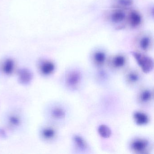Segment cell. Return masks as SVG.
<instances>
[{
    "mask_svg": "<svg viewBox=\"0 0 154 154\" xmlns=\"http://www.w3.org/2000/svg\"><path fill=\"white\" fill-rule=\"evenodd\" d=\"M84 80V76L82 70L78 68H72L65 73L64 85L69 91H75L82 87Z\"/></svg>",
    "mask_w": 154,
    "mask_h": 154,
    "instance_id": "1",
    "label": "cell"
},
{
    "mask_svg": "<svg viewBox=\"0 0 154 154\" xmlns=\"http://www.w3.org/2000/svg\"><path fill=\"white\" fill-rule=\"evenodd\" d=\"M130 148L132 152L137 154H147L151 149L152 144L149 140L143 137L133 139L129 145Z\"/></svg>",
    "mask_w": 154,
    "mask_h": 154,
    "instance_id": "2",
    "label": "cell"
},
{
    "mask_svg": "<svg viewBox=\"0 0 154 154\" xmlns=\"http://www.w3.org/2000/svg\"><path fill=\"white\" fill-rule=\"evenodd\" d=\"M131 54L143 72L149 73L153 70L154 62L152 58L140 52H132Z\"/></svg>",
    "mask_w": 154,
    "mask_h": 154,
    "instance_id": "3",
    "label": "cell"
},
{
    "mask_svg": "<svg viewBox=\"0 0 154 154\" xmlns=\"http://www.w3.org/2000/svg\"><path fill=\"white\" fill-rule=\"evenodd\" d=\"M50 117L56 122H65L69 117V110L63 104L57 103L49 109Z\"/></svg>",
    "mask_w": 154,
    "mask_h": 154,
    "instance_id": "4",
    "label": "cell"
},
{
    "mask_svg": "<svg viewBox=\"0 0 154 154\" xmlns=\"http://www.w3.org/2000/svg\"><path fill=\"white\" fill-rule=\"evenodd\" d=\"M127 14L125 10L114 8L109 15V19L114 25H119L125 22L127 20Z\"/></svg>",
    "mask_w": 154,
    "mask_h": 154,
    "instance_id": "5",
    "label": "cell"
},
{
    "mask_svg": "<svg viewBox=\"0 0 154 154\" xmlns=\"http://www.w3.org/2000/svg\"><path fill=\"white\" fill-rule=\"evenodd\" d=\"M124 79L128 85L135 86L139 85L141 82L142 76L138 71L132 69L126 72Z\"/></svg>",
    "mask_w": 154,
    "mask_h": 154,
    "instance_id": "6",
    "label": "cell"
},
{
    "mask_svg": "<svg viewBox=\"0 0 154 154\" xmlns=\"http://www.w3.org/2000/svg\"><path fill=\"white\" fill-rule=\"evenodd\" d=\"M136 43L141 51L146 52L150 49L152 46V37L147 33H143L138 37Z\"/></svg>",
    "mask_w": 154,
    "mask_h": 154,
    "instance_id": "7",
    "label": "cell"
},
{
    "mask_svg": "<svg viewBox=\"0 0 154 154\" xmlns=\"http://www.w3.org/2000/svg\"><path fill=\"white\" fill-rule=\"evenodd\" d=\"M126 22L129 26L132 28H137L141 25L142 22V17L138 11L136 10L130 11L127 14Z\"/></svg>",
    "mask_w": 154,
    "mask_h": 154,
    "instance_id": "8",
    "label": "cell"
},
{
    "mask_svg": "<svg viewBox=\"0 0 154 154\" xmlns=\"http://www.w3.org/2000/svg\"><path fill=\"white\" fill-rule=\"evenodd\" d=\"M127 63L126 56L122 54H118L111 57L109 63L111 67L114 70H120L124 68Z\"/></svg>",
    "mask_w": 154,
    "mask_h": 154,
    "instance_id": "9",
    "label": "cell"
},
{
    "mask_svg": "<svg viewBox=\"0 0 154 154\" xmlns=\"http://www.w3.org/2000/svg\"><path fill=\"white\" fill-rule=\"evenodd\" d=\"M137 100L140 104L147 105L153 101L154 93L152 89L146 88L140 91L138 94Z\"/></svg>",
    "mask_w": 154,
    "mask_h": 154,
    "instance_id": "10",
    "label": "cell"
},
{
    "mask_svg": "<svg viewBox=\"0 0 154 154\" xmlns=\"http://www.w3.org/2000/svg\"><path fill=\"white\" fill-rule=\"evenodd\" d=\"M93 63L98 67H101L107 60V54L101 49H97L93 52L91 55Z\"/></svg>",
    "mask_w": 154,
    "mask_h": 154,
    "instance_id": "11",
    "label": "cell"
},
{
    "mask_svg": "<svg viewBox=\"0 0 154 154\" xmlns=\"http://www.w3.org/2000/svg\"><path fill=\"white\" fill-rule=\"evenodd\" d=\"M55 68L54 63L49 60H44L39 64V71L44 75L47 76L52 74L54 72Z\"/></svg>",
    "mask_w": 154,
    "mask_h": 154,
    "instance_id": "12",
    "label": "cell"
},
{
    "mask_svg": "<svg viewBox=\"0 0 154 154\" xmlns=\"http://www.w3.org/2000/svg\"><path fill=\"white\" fill-rule=\"evenodd\" d=\"M133 118L135 123L138 126H145L149 121V118L147 114L141 111L135 112L133 113Z\"/></svg>",
    "mask_w": 154,
    "mask_h": 154,
    "instance_id": "13",
    "label": "cell"
},
{
    "mask_svg": "<svg viewBox=\"0 0 154 154\" xmlns=\"http://www.w3.org/2000/svg\"><path fill=\"white\" fill-rule=\"evenodd\" d=\"M57 132L55 129L52 127H46L42 129L40 135L45 140L51 141L55 139Z\"/></svg>",
    "mask_w": 154,
    "mask_h": 154,
    "instance_id": "14",
    "label": "cell"
},
{
    "mask_svg": "<svg viewBox=\"0 0 154 154\" xmlns=\"http://www.w3.org/2000/svg\"><path fill=\"white\" fill-rule=\"evenodd\" d=\"M19 81L23 85H27L31 82L33 78L32 73L27 69H20L18 72Z\"/></svg>",
    "mask_w": 154,
    "mask_h": 154,
    "instance_id": "15",
    "label": "cell"
},
{
    "mask_svg": "<svg viewBox=\"0 0 154 154\" xmlns=\"http://www.w3.org/2000/svg\"><path fill=\"white\" fill-rule=\"evenodd\" d=\"M73 143L75 147L79 150L85 151L88 149V145L86 140L82 136L78 135H75L72 137Z\"/></svg>",
    "mask_w": 154,
    "mask_h": 154,
    "instance_id": "16",
    "label": "cell"
},
{
    "mask_svg": "<svg viewBox=\"0 0 154 154\" xmlns=\"http://www.w3.org/2000/svg\"><path fill=\"white\" fill-rule=\"evenodd\" d=\"M15 68V63L11 58L6 59L2 66V70L5 74L9 75L14 72Z\"/></svg>",
    "mask_w": 154,
    "mask_h": 154,
    "instance_id": "17",
    "label": "cell"
},
{
    "mask_svg": "<svg viewBox=\"0 0 154 154\" xmlns=\"http://www.w3.org/2000/svg\"><path fill=\"white\" fill-rule=\"evenodd\" d=\"M133 3V0H115L116 8L123 10L129 8Z\"/></svg>",
    "mask_w": 154,
    "mask_h": 154,
    "instance_id": "18",
    "label": "cell"
},
{
    "mask_svg": "<svg viewBox=\"0 0 154 154\" xmlns=\"http://www.w3.org/2000/svg\"><path fill=\"white\" fill-rule=\"evenodd\" d=\"M99 135L104 138H108L111 135V130L109 127L105 125H101L98 128Z\"/></svg>",
    "mask_w": 154,
    "mask_h": 154,
    "instance_id": "19",
    "label": "cell"
},
{
    "mask_svg": "<svg viewBox=\"0 0 154 154\" xmlns=\"http://www.w3.org/2000/svg\"><path fill=\"white\" fill-rule=\"evenodd\" d=\"M8 122L11 127L16 128L21 124V118L17 114H11L8 118Z\"/></svg>",
    "mask_w": 154,
    "mask_h": 154,
    "instance_id": "20",
    "label": "cell"
},
{
    "mask_svg": "<svg viewBox=\"0 0 154 154\" xmlns=\"http://www.w3.org/2000/svg\"><path fill=\"white\" fill-rule=\"evenodd\" d=\"M97 75L98 79L100 81H104L105 80H107V78H108V74L104 70H100L98 71Z\"/></svg>",
    "mask_w": 154,
    "mask_h": 154,
    "instance_id": "21",
    "label": "cell"
}]
</instances>
